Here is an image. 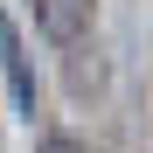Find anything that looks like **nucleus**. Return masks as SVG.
<instances>
[{
    "label": "nucleus",
    "instance_id": "3",
    "mask_svg": "<svg viewBox=\"0 0 153 153\" xmlns=\"http://www.w3.org/2000/svg\"><path fill=\"white\" fill-rule=\"evenodd\" d=\"M35 153H84V146H76V139H63V132H49V139H42Z\"/></svg>",
    "mask_w": 153,
    "mask_h": 153
},
{
    "label": "nucleus",
    "instance_id": "1",
    "mask_svg": "<svg viewBox=\"0 0 153 153\" xmlns=\"http://www.w3.org/2000/svg\"><path fill=\"white\" fill-rule=\"evenodd\" d=\"M0 76H7L14 105L35 118V70H28V49H21V35H14V21H7V14H0Z\"/></svg>",
    "mask_w": 153,
    "mask_h": 153
},
{
    "label": "nucleus",
    "instance_id": "2",
    "mask_svg": "<svg viewBox=\"0 0 153 153\" xmlns=\"http://www.w3.org/2000/svg\"><path fill=\"white\" fill-rule=\"evenodd\" d=\"M35 28L49 35V42H84V28H91V0H35Z\"/></svg>",
    "mask_w": 153,
    "mask_h": 153
}]
</instances>
